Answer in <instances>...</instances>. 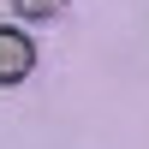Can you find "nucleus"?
<instances>
[{
	"instance_id": "2",
	"label": "nucleus",
	"mask_w": 149,
	"mask_h": 149,
	"mask_svg": "<svg viewBox=\"0 0 149 149\" xmlns=\"http://www.w3.org/2000/svg\"><path fill=\"white\" fill-rule=\"evenodd\" d=\"M12 6H18L24 18H60V12H66V0H12Z\"/></svg>"
},
{
	"instance_id": "1",
	"label": "nucleus",
	"mask_w": 149,
	"mask_h": 149,
	"mask_svg": "<svg viewBox=\"0 0 149 149\" xmlns=\"http://www.w3.org/2000/svg\"><path fill=\"white\" fill-rule=\"evenodd\" d=\"M36 72V42L12 24H0V84H24Z\"/></svg>"
}]
</instances>
